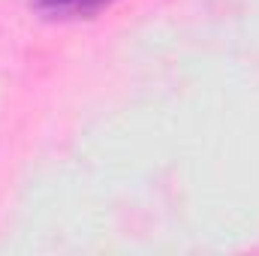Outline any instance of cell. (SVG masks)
<instances>
[{
  "mask_svg": "<svg viewBox=\"0 0 259 256\" xmlns=\"http://www.w3.org/2000/svg\"><path fill=\"white\" fill-rule=\"evenodd\" d=\"M115 0H33L36 12L46 18H91Z\"/></svg>",
  "mask_w": 259,
  "mask_h": 256,
  "instance_id": "obj_1",
  "label": "cell"
}]
</instances>
